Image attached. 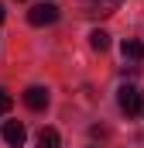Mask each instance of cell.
<instances>
[{"mask_svg":"<svg viewBox=\"0 0 144 148\" xmlns=\"http://www.w3.org/2000/svg\"><path fill=\"white\" fill-rule=\"evenodd\" d=\"M0 21H3V3H0Z\"/></svg>","mask_w":144,"mask_h":148,"instance_id":"30bf717a","label":"cell"},{"mask_svg":"<svg viewBox=\"0 0 144 148\" xmlns=\"http://www.w3.org/2000/svg\"><path fill=\"white\" fill-rule=\"evenodd\" d=\"M24 138H28V131H24L21 121H7V124H3V141H7L10 148H21Z\"/></svg>","mask_w":144,"mask_h":148,"instance_id":"3957f363","label":"cell"},{"mask_svg":"<svg viewBox=\"0 0 144 148\" xmlns=\"http://www.w3.org/2000/svg\"><path fill=\"white\" fill-rule=\"evenodd\" d=\"M10 107H14V100H10V97H7V93L0 90V114H7Z\"/></svg>","mask_w":144,"mask_h":148,"instance_id":"9c48e42d","label":"cell"},{"mask_svg":"<svg viewBox=\"0 0 144 148\" xmlns=\"http://www.w3.org/2000/svg\"><path fill=\"white\" fill-rule=\"evenodd\" d=\"M117 100H120V110L127 114V117H144V90L141 86L124 83L120 93H117Z\"/></svg>","mask_w":144,"mask_h":148,"instance_id":"6da1fadb","label":"cell"},{"mask_svg":"<svg viewBox=\"0 0 144 148\" xmlns=\"http://www.w3.org/2000/svg\"><path fill=\"white\" fill-rule=\"evenodd\" d=\"M24 103H28L31 110H45V107H48V90H45V86H28V90H24Z\"/></svg>","mask_w":144,"mask_h":148,"instance_id":"277c9868","label":"cell"},{"mask_svg":"<svg viewBox=\"0 0 144 148\" xmlns=\"http://www.w3.org/2000/svg\"><path fill=\"white\" fill-rule=\"evenodd\" d=\"M89 45H93L96 52H107L110 48V35L103 31V28H96V31H89Z\"/></svg>","mask_w":144,"mask_h":148,"instance_id":"ba28073f","label":"cell"},{"mask_svg":"<svg viewBox=\"0 0 144 148\" xmlns=\"http://www.w3.org/2000/svg\"><path fill=\"white\" fill-rule=\"evenodd\" d=\"M28 21L35 24V28H45V24H55L58 21V7L55 3H38L28 10Z\"/></svg>","mask_w":144,"mask_h":148,"instance_id":"7a4b0ae2","label":"cell"},{"mask_svg":"<svg viewBox=\"0 0 144 148\" xmlns=\"http://www.w3.org/2000/svg\"><path fill=\"white\" fill-rule=\"evenodd\" d=\"M120 52H124V59H130V62H141V59H144V45L137 41V38H127Z\"/></svg>","mask_w":144,"mask_h":148,"instance_id":"8992f818","label":"cell"},{"mask_svg":"<svg viewBox=\"0 0 144 148\" xmlns=\"http://www.w3.org/2000/svg\"><path fill=\"white\" fill-rule=\"evenodd\" d=\"M38 148H62L58 131H55V127H41V134H38Z\"/></svg>","mask_w":144,"mask_h":148,"instance_id":"52a82bcc","label":"cell"},{"mask_svg":"<svg viewBox=\"0 0 144 148\" xmlns=\"http://www.w3.org/2000/svg\"><path fill=\"white\" fill-rule=\"evenodd\" d=\"M117 7H120V0H86V14H93V17L113 14Z\"/></svg>","mask_w":144,"mask_h":148,"instance_id":"5b68a950","label":"cell"}]
</instances>
